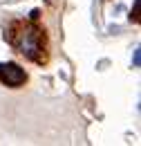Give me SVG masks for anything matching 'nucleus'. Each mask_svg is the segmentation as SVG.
<instances>
[{
    "mask_svg": "<svg viewBox=\"0 0 141 146\" xmlns=\"http://www.w3.org/2000/svg\"><path fill=\"white\" fill-rule=\"evenodd\" d=\"M9 43L16 47L18 52L32 61H43V52H45V36L43 32L32 25V23H16L11 27L9 34Z\"/></svg>",
    "mask_w": 141,
    "mask_h": 146,
    "instance_id": "f257e3e1",
    "label": "nucleus"
},
{
    "mask_svg": "<svg viewBox=\"0 0 141 146\" xmlns=\"http://www.w3.org/2000/svg\"><path fill=\"white\" fill-rule=\"evenodd\" d=\"M25 79H27V74H25V70L20 65H16V63H0V81L5 86L18 88V86L25 83Z\"/></svg>",
    "mask_w": 141,
    "mask_h": 146,
    "instance_id": "f03ea898",
    "label": "nucleus"
},
{
    "mask_svg": "<svg viewBox=\"0 0 141 146\" xmlns=\"http://www.w3.org/2000/svg\"><path fill=\"white\" fill-rule=\"evenodd\" d=\"M132 63H134V68H139V63H141V52H139V50H134V58H132Z\"/></svg>",
    "mask_w": 141,
    "mask_h": 146,
    "instance_id": "7ed1b4c3",
    "label": "nucleus"
},
{
    "mask_svg": "<svg viewBox=\"0 0 141 146\" xmlns=\"http://www.w3.org/2000/svg\"><path fill=\"white\" fill-rule=\"evenodd\" d=\"M139 2H141V0H134V14H132V18H134V20H139Z\"/></svg>",
    "mask_w": 141,
    "mask_h": 146,
    "instance_id": "20e7f679",
    "label": "nucleus"
}]
</instances>
